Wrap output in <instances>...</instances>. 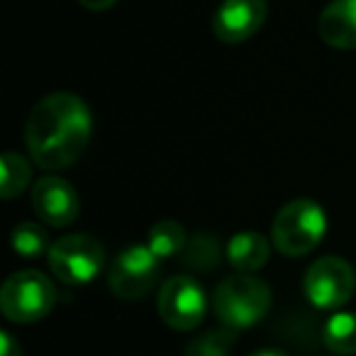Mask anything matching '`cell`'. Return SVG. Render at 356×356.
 <instances>
[{
  "instance_id": "obj_6",
  "label": "cell",
  "mask_w": 356,
  "mask_h": 356,
  "mask_svg": "<svg viewBox=\"0 0 356 356\" xmlns=\"http://www.w3.org/2000/svg\"><path fill=\"white\" fill-rule=\"evenodd\" d=\"M159 271H161V259L147 244H134L113 259L108 286L120 300H137L156 286Z\"/></svg>"
},
{
  "instance_id": "obj_15",
  "label": "cell",
  "mask_w": 356,
  "mask_h": 356,
  "mask_svg": "<svg viewBox=\"0 0 356 356\" xmlns=\"http://www.w3.org/2000/svg\"><path fill=\"white\" fill-rule=\"evenodd\" d=\"M186 244H188V234H186L184 225L176 220H159L149 229L147 247L156 254L159 259H171L184 254Z\"/></svg>"
},
{
  "instance_id": "obj_16",
  "label": "cell",
  "mask_w": 356,
  "mask_h": 356,
  "mask_svg": "<svg viewBox=\"0 0 356 356\" xmlns=\"http://www.w3.org/2000/svg\"><path fill=\"white\" fill-rule=\"evenodd\" d=\"M225 252L220 247V239L215 234H193L188 237V244L184 249V264L193 271H213V268L220 266Z\"/></svg>"
},
{
  "instance_id": "obj_2",
  "label": "cell",
  "mask_w": 356,
  "mask_h": 356,
  "mask_svg": "<svg viewBox=\"0 0 356 356\" xmlns=\"http://www.w3.org/2000/svg\"><path fill=\"white\" fill-rule=\"evenodd\" d=\"M213 307L225 327L239 332L257 325L271 307V288L254 273H237L220 281L215 288Z\"/></svg>"
},
{
  "instance_id": "obj_17",
  "label": "cell",
  "mask_w": 356,
  "mask_h": 356,
  "mask_svg": "<svg viewBox=\"0 0 356 356\" xmlns=\"http://www.w3.org/2000/svg\"><path fill=\"white\" fill-rule=\"evenodd\" d=\"M13 252L22 259H40L44 254H49L51 244H49V234L44 227H40L37 222H20L13 229Z\"/></svg>"
},
{
  "instance_id": "obj_8",
  "label": "cell",
  "mask_w": 356,
  "mask_h": 356,
  "mask_svg": "<svg viewBox=\"0 0 356 356\" xmlns=\"http://www.w3.org/2000/svg\"><path fill=\"white\" fill-rule=\"evenodd\" d=\"M156 310L163 325L178 332H191L208 312V296L191 276H171L156 296Z\"/></svg>"
},
{
  "instance_id": "obj_11",
  "label": "cell",
  "mask_w": 356,
  "mask_h": 356,
  "mask_svg": "<svg viewBox=\"0 0 356 356\" xmlns=\"http://www.w3.org/2000/svg\"><path fill=\"white\" fill-rule=\"evenodd\" d=\"M317 32L334 49H356V0H332L320 13Z\"/></svg>"
},
{
  "instance_id": "obj_3",
  "label": "cell",
  "mask_w": 356,
  "mask_h": 356,
  "mask_svg": "<svg viewBox=\"0 0 356 356\" xmlns=\"http://www.w3.org/2000/svg\"><path fill=\"white\" fill-rule=\"evenodd\" d=\"M327 215L315 200L296 198L276 213L271 222V242L283 257H305L322 242Z\"/></svg>"
},
{
  "instance_id": "obj_7",
  "label": "cell",
  "mask_w": 356,
  "mask_h": 356,
  "mask_svg": "<svg viewBox=\"0 0 356 356\" xmlns=\"http://www.w3.org/2000/svg\"><path fill=\"white\" fill-rule=\"evenodd\" d=\"M354 266L341 257H320L317 261H312L302 281L305 298L320 310H337L346 305L354 296Z\"/></svg>"
},
{
  "instance_id": "obj_9",
  "label": "cell",
  "mask_w": 356,
  "mask_h": 356,
  "mask_svg": "<svg viewBox=\"0 0 356 356\" xmlns=\"http://www.w3.org/2000/svg\"><path fill=\"white\" fill-rule=\"evenodd\" d=\"M32 210L49 227H69L81 213L79 191L66 178L47 173L32 186Z\"/></svg>"
},
{
  "instance_id": "obj_21",
  "label": "cell",
  "mask_w": 356,
  "mask_h": 356,
  "mask_svg": "<svg viewBox=\"0 0 356 356\" xmlns=\"http://www.w3.org/2000/svg\"><path fill=\"white\" fill-rule=\"evenodd\" d=\"M249 356H283L281 351H273V349H259V351H254V354H249Z\"/></svg>"
},
{
  "instance_id": "obj_20",
  "label": "cell",
  "mask_w": 356,
  "mask_h": 356,
  "mask_svg": "<svg viewBox=\"0 0 356 356\" xmlns=\"http://www.w3.org/2000/svg\"><path fill=\"white\" fill-rule=\"evenodd\" d=\"M118 0H79V6H83L86 10H93V13H103V10H110Z\"/></svg>"
},
{
  "instance_id": "obj_13",
  "label": "cell",
  "mask_w": 356,
  "mask_h": 356,
  "mask_svg": "<svg viewBox=\"0 0 356 356\" xmlns=\"http://www.w3.org/2000/svg\"><path fill=\"white\" fill-rule=\"evenodd\" d=\"M325 346L332 354L351 356L356 354V315L354 312H334L322 330Z\"/></svg>"
},
{
  "instance_id": "obj_19",
  "label": "cell",
  "mask_w": 356,
  "mask_h": 356,
  "mask_svg": "<svg viewBox=\"0 0 356 356\" xmlns=\"http://www.w3.org/2000/svg\"><path fill=\"white\" fill-rule=\"evenodd\" d=\"M0 356H22V349L15 339H13L10 332H0Z\"/></svg>"
},
{
  "instance_id": "obj_5",
  "label": "cell",
  "mask_w": 356,
  "mask_h": 356,
  "mask_svg": "<svg viewBox=\"0 0 356 356\" xmlns=\"http://www.w3.org/2000/svg\"><path fill=\"white\" fill-rule=\"evenodd\" d=\"M49 268L66 286H86L100 273L105 264V249L90 234H66L51 244Z\"/></svg>"
},
{
  "instance_id": "obj_12",
  "label": "cell",
  "mask_w": 356,
  "mask_h": 356,
  "mask_svg": "<svg viewBox=\"0 0 356 356\" xmlns=\"http://www.w3.org/2000/svg\"><path fill=\"white\" fill-rule=\"evenodd\" d=\"M225 257L237 273H257L259 268L266 266L268 257H271V239L264 237L261 232H252V229L237 232L234 237H229Z\"/></svg>"
},
{
  "instance_id": "obj_18",
  "label": "cell",
  "mask_w": 356,
  "mask_h": 356,
  "mask_svg": "<svg viewBox=\"0 0 356 356\" xmlns=\"http://www.w3.org/2000/svg\"><path fill=\"white\" fill-rule=\"evenodd\" d=\"M237 341V332L225 327V330H208L188 341L186 356H229V349Z\"/></svg>"
},
{
  "instance_id": "obj_4",
  "label": "cell",
  "mask_w": 356,
  "mask_h": 356,
  "mask_svg": "<svg viewBox=\"0 0 356 356\" xmlns=\"http://www.w3.org/2000/svg\"><path fill=\"white\" fill-rule=\"evenodd\" d=\"M56 302V288L42 271H17L0 291V310L10 322L30 325L44 320Z\"/></svg>"
},
{
  "instance_id": "obj_14",
  "label": "cell",
  "mask_w": 356,
  "mask_h": 356,
  "mask_svg": "<svg viewBox=\"0 0 356 356\" xmlns=\"http://www.w3.org/2000/svg\"><path fill=\"white\" fill-rule=\"evenodd\" d=\"M32 184V166L22 154L6 152L0 159V193L6 200L17 198Z\"/></svg>"
},
{
  "instance_id": "obj_10",
  "label": "cell",
  "mask_w": 356,
  "mask_h": 356,
  "mask_svg": "<svg viewBox=\"0 0 356 356\" xmlns=\"http://www.w3.org/2000/svg\"><path fill=\"white\" fill-rule=\"evenodd\" d=\"M266 17V0H222L213 15V35L222 44H242L261 30Z\"/></svg>"
},
{
  "instance_id": "obj_1",
  "label": "cell",
  "mask_w": 356,
  "mask_h": 356,
  "mask_svg": "<svg viewBox=\"0 0 356 356\" xmlns=\"http://www.w3.org/2000/svg\"><path fill=\"white\" fill-rule=\"evenodd\" d=\"M93 134V115L81 95L49 93L32 108L25 124V144L35 163L44 171L71 168Z\"/></svg>"
}]
</instances>
